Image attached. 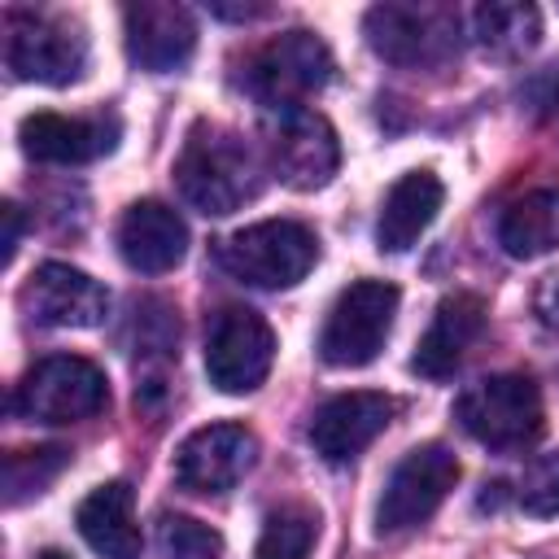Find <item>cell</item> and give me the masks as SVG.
I'll return each mask as SVG.
<instances>
[{
	"instance_id": "obj_17",
	"label": "cell",
	"mask_w": 559,
	"mask_h": 559,
	"mask_svg": "<svg viewBox=\"0 0 559 559\" xmlns=\"http://www.w3.org/2000/svg\"><path fill=\"white\" fill-rule=\"evenodd\" d=\"M118 127L105 118H66V114H26L17 127L22 153L31 162L52 166H83L114 148Z\"/></svg>"
},
{
	"instance_id": "obj_15",
	"label": "cell",
	"mask_w": 559,
	"mask_h": 559,
	"mask_svg": "<svg viewBox=\"0 0 559 559\" xmlns=\"http://www.w3.org/2000/svg\"><path fill=\"white\" fill-rule=\"evenodd\" d=\"M197 48V22L183 4L140 0L127 9V57L148 74L179 70Z\"/></svg>"
},
{
	"instance_id": "obj_20",
	"label": "cell",
	"mask_w": 559,
	"mask_h": 559,
	"mask_svg": "<svg viewBox=\"0 0 559 559\" xmlns=\"http://www.w3.org/2000/svg\"><path fill=\"white\" fill-rule=\"evenodd\" d=\"M74 524L83 533V542L100 555V559H140V528H135V511H131V485L127 480H109L100 489H92L79 511Z\"/></svg>"
},
{
	"instance_id": "obj_4",
	"label": "cell",
	"mask_w": 559,
	"mask_h": 559,
	"mask_svg": "<svg viewBox=\"0 0 559 559\" xmlns=\"http://www.w3.org/2000/svg\"><path fill=\"white\" fill-rule=\"evenodd\" d=\"M105 402H109L105 371L79 354L39 358L13 393V411L31 424H79L105 411Z\"/></svg>"
},
{
	"instance_id": "obj_24",
	"label": "cell",
	"mask_w": 559,
	"mask_h": 559,
	"mask_svg": "<svg viewBox=\"0 0 559 559\" xmlns=\"http://www.w3.org/2000/svg\"><path fill=\"white\" fill-rule=\"evenodd\" d=\"M66 450L61 445H44V450H13L9 459H4V498H9V507H17L22 498H31V493H44V485L48 480H57V472L66 467Z\"/></svg>"
},
{
	"instance_id": "obj_18",
	"label": "cell",
	"mask_w": 559,
	"mask_h": 559,
	"mask_svg": "<svg viewBox=\"0 0 559 559\" xmlns=\"http://www.w3.org/2000/svg\"><path fill=\"white\" fill-rule=\"evenodd\" d=\"M485 332V301L476 293H450L437 301L428 332L419 336V349L411 358V371L428 380H445L472 349V341Z\"/></svg>"
},
{
	"instance_id": "obj_28",
	"label": "cell",
	"mask_w": 559,
	"mask_h": 559,
	"mask_svg": "<svg viewBox=\"0 0 559 559\" xmlns=\"http://www.w3.org/2000/svg\"><path fill=\"white\" fill-rule=\"evenodd\" d=\"M537 310H542V323L559 332V280H550V284L542 288V297H537Z\"/></svg>"
},
{
	"instance_id": "obj_23",
	"label": "cell",
	"mask_w": 559,
	"mask_h": 559,
	"mask_svg": "<svg viewBox=\"0 0 559 559\" xmlns=\"http://www.w3.org/2000/svg\"><path fill=\"white\" fill-rule=\"evenodd\" d=\"M314 537H319V515L310 507H280L275 515H266L253 559H310Z\"/></svg>"
},
{
	"instance_id": "obj_16",
	"label": "cell",
	"mask_w": 559,
	"mask_h": 559,
	"mask_svg": "<svg viewBox=\"0 0 559 559\" xmlns=\"http://www.w3.org/2000/svg\"><path fill=\"white\" fill-rule=\"evenodd\" d=\"M118 253L131 271L140 275H162L175 271L188 253V227L175 205L166 201H135L118 218Z\"/></svg>"
},
{
	"instance_id": "obj_30",
	"label": "cell",
	"mask_w": 559,
	"mask_h": 559,
	"mask_svg": "<svg viewBox=\"0 0 559 559\" xmlns=\"http://www.w3.org/2000/svg\"><path fill=\"white\" fill-rule=\"evenodd\" d=\"M35 559H70V555H66V550H57V546H48V550H39Z\"/></svg>"
},
{
	"instance_id": "obj_6",
	"label": "cell",
	"mask_w": 559,
	"mask_h": 559,
	"mask_svg": "<svg viewBox=\"0 0 559 559\" xmlns=\"http://www.w3.org/2000/svg\"><path fill=\"white\" fill-rule=\"evenodd\" d=\"M459 485V459L454 450H445L441 441L415 445L411 454L397 459V467L389 472L380 502H376V533L380 537H397L411 533L415 524H424L445 493Z\"/></svg>"
},
{
	"instance_id": "obj_14",
	"label": "cell",
	"mask_w": 559,
	"mask_h": 559,
	"mask_svg": "<svg viewBox=\"0 0 559 559\" xmlns=\"http://www.w3.org/2000/svg\"><path fill=\"white\" fill-rule=\"evenodd\" d=\"M393 411H397V402L389 393H371V389L336 393L314 411L310 445L323 463H349L389 428Z\"/></svg>"
},
{
	"instance_id": "obj_12",
	"label": "cell",
	"mask_w": 559,
	"mask_h": 559,
	"mask_svg": "<svg viewBox=\"0 0 559 559\" xmlns=\"http://www.w3.org/2000/svg\"><path fill=\"white\" fill-rule=\"evenodd\" d=\"M258 463V437L245 424H205L175 450V480L188 493H227Z\"/></svg>"
},
{
	"instance_id": "obj_25",
	"label": "cell",
	"mask_w": 559,
	"mask_h": 559,
	"mask_svg": "<svg viewBox=\"0 0 559 559\" xmlns=\"http://www.w3.org/2000/svg\"><path fill=\"white\" fill-rule=\"evenodd\" d=\"M157 559H223V537L192 515H162Z\"/></svg>"
},
{
	"instance_id": "obj_13",
	"label": "cell",
	"mask_w": 559,
	"mask_h": 559,
	"mask_svg": "<svg viewBox=\"0 0 559 559\" xmlns=\"http://www.w3.org/2000/svg\"><path fill=\"white\" fill-rule=\"evenodd\" d=\"M22 306L39 328H100L109 288L70 262H44L22 288Z\"/></svg>"
},
{
	"instance_id": "obj_26",
	"label": "cell",
	"mask_w": 559,
	"mask_h": 559,
	"mask_svg": "<svg viewBox=\"0 0 559 559\" xmlns=\"http://www.w3.org/2000/svg\"><path fill=\"white\" fill-rule=\"evenodd\" d=\"M515 498H520V507H524L528 515H559V450L537 454V459L524 467Z\"/></svg>"
},
{
	"instance_id": "obj_27",
	"label": "cell",
	"mask_w": 559,
	"mask_h": 559,
	"mask_svg": "<svg viewBox=\"0 0 559 559\" xmlns=\"http://www.w3.org/2000/svg\"><path fill=\"white\" fill-rule=\"evenodd\" d=\"M4 223H9V231H4V262H13V253L22 245V210L13 201L4 205Z\"/></svg>"
},
{
	"instance_id": "obj_22",
	"label": "cell",
	"mask_w": 559,
	"mask_h": 559,
	"mask_svg": "<svg viewBox=\"0 0 559 559\" xmlns=\"http://www.w3.org/2000/svg\"><path fill=\"white\" fill-rule=\"evenodd\" d=\"M472 35L493 57H520V52L537 48V39H542V13L533 4L493 0V4L472 9Z\"/></svg>"
},
{
	"instance_id": "obj_10",
	"label": "cell",
	"mask_w": 559,
	"mask_h": 559,
	"mask_svg": "<svg viewBox=\"0 0 559 559\" xmlns=\"http://www.w3.org/2000/svg\"><path fill=\"white\" fill-rule=\"evenodd\" d=\"M362 35L393 66H437L459 44V17L432 4H376L362 17Z\"/></svg>"
},
{
	"instance_id": "obj_5",
	"label": "cell",
	"mask_w": 559,
	"mask_h": 559,
	"mask_svg": "<svg viewBox=\"0 0 559 559\" xmlns=\"http://www.w3.org/2000/svg\"><path fill=\"white\" fill-rule=\"evenodd\" d=\"M397 314V288L389 280H354L328 310L319 332V358L328 367H367L384 349Z\"/></svg>"
},
{
	"instance_id": "obj_7",
	"label": "cell",
	"mask_w": 559,
	"mask_h": 559,
	"mask_svg": "<svg viewBox=\"0 0 559 559\" xmlns=\"http://www.w3.org/2000/svg\"><path fill=\"white\" fill-rule=\"evenodd\" d=\"M332 79V52L319 35L310 31H284L280 39H271L253 61H249V92L271 109H301L323 83Z\"/></svg>"
},
{
	"instance_id": "obj_11",
	"label": "cell",
	"mask_w": 559,
	"mask_h": 559,
	"mask_svg": "<svg viewBox=\"0 0 559 559\" xmlns=\"http://www.w3.org/2000/svg\"><path fill=\"white\" fill-rule=\"evenodd\" d=\"M266 162L284 188H297V192L323 188L341 166V144H336L332 122L310 105L275 114L271 140H266Z\"/></svg>"
},
{
	"instance_id": "obj_9",
	"label": "cell",
	"mask_w": 559,
	"mask_h": 559,
	"mask_svg": "<svg viewBox=\"0 0 559 559\" xmlns=\"http://www.w3.org/2000/svg\"><path fill=\"white\" fill-rule=\"evenodd\" d=\"M275 362V332L249 306H227L214 314L205 336V376L218 393H253Z\"/></svg>"
},
{
	"instance_id": "obj_8",
	"label": "cell",
	"mask_w": 559,
	"mask_h": 559,
	"mask_svg": "<svg viewBox=\"0 0 559 559\" xmlns=\"http://www.w3.org/2000/svg\"><path fill=\"white\" fill-rule=\"evenodd\" d=\"M4 61L26 83L66 87V83H79L87 70V35L66 17L9 13Z\"/></svg>"
},
{
	"instance_id": "obj_29",
	"label": "cell",
	"mask_w": 559,
	"mask_h": 559,
	"mask_svg": "<svg viewBox=\"0 0 559 559\" xmlns=\"http://www.w3.org/2000/svg\"><path fill=\"white\" fill-rule=\"evenodd\" d=\"M210 13H214V17H240V22H249V17H262L266 9H262V4H245V9H227V4H210Z\"/></svg>"
},
{
	"instance_id": "obj_3",
	"label": "cell",
	"mask_w": 559,
	"mask_h": 559,
	"mask_svg": "<svg viewBox=\"0 0 559 559\" xmlns=\"http://www.w3.org/2000/svg\"><path fill=\"white\" fill-rule=\"evenodd\" d=\"M459 428L489 450H520L542 432V393L520 371H498L467 384L454 402Z\"/></svg>"
},
{
	"instance_id": "obj_1",
	"label": "cell",
	"mask_w": 559,
	"mask_h": 559,
	"mask_svg": "<svg viewBox=\"0 0 559 559\" xmlns=\"http://www.w3.org/2000/svg\"><path fill=\"white\" fill-rule=\"evenodd\" d=\"M175 183L192 210L223 218V214H231L258 197L262 166L236 131H223L214 122H197L188 131L179 157H175Z\"/></svg>"
},
{
	"instance_id": "obj_2",
	"label": "cell",
	"mask_w": 559,
	"mask_h": 559,
	"mask_svg": "<svg viewBox=\"0 0 559 559\" xmlns=\"http://www.w3.org/2000/svg\"><path fill=\"white\" fill-rule=\"evenodd\" d=\"M218 262L249 288H293L319 262V240L297 218H262L218 245Z\"/></svg>"
},
{
	"instance_id": "obj_19",
	"label": "cell",
	"mask_w": 559,
	"mask_h": 559,
	"mask_svg": "<svg viewBox=\"0 0 559 559\" xmlns=\"http://www.w3.org/2000/svg\"><path fill=\"white\" fill-rule=\"evenodd\" d=\"M441 201H445V188H441V179H437L432 170H406V175L389 188V197H384V205H380L376 245H380L384 253H406V249L432 227Z\"/></svg>"
},
{
	"instance_id": "obj_21",
	"label": "cell",
	"mask_w": 559,
	"mask_h": 559,
	"mask_svg": "<svg viewBox=\"0 0 559 559\" xmlns=\"http://www.w3.org/2000/svg\"><path fill=\"white\" fill-rule=\"evenodd\" d=\"M498 245L520 262L559 249V188H533L515 197L498 218Z\"/></svg>"
}]
</instances>
